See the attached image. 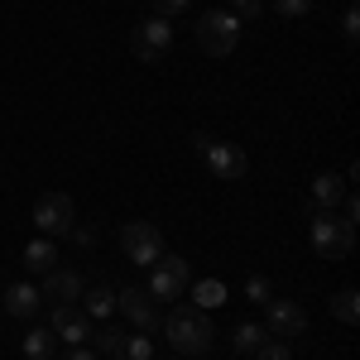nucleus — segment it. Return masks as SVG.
I'll return each mask as SVG.
<instances>
[{
    "label": "nucleus",
    "mask_w": 360,
    "mask_h": 360,
    "mask_svg": "<svg viewBox=\"0 0 360 360\" xmlns=\"http://www.w3.org/2000/svg\"><path fill=\"white\" fill-rule=\"evenodd\" d=\"M39 298H49V303H77L82 298V278L72 274V269H49L44 274V288H39Z\"/></svg>",
    "instance_id": "f8f14e48"
},
{
    "label": "nucleus",
    "mask_w": 360,
    "mask_h": 360,
    "mask_svg": "<svg viewBox=\"0 0 360 360\" xmlns=\"http://www.w3.org/2000/svg\"><path fill=\"white\" fill-rule=\"evenodd\" d=\"M39 307H44V298H39L34 283H10V288H5V312H10V317H34Z\"/></svg>",
    "instance_id": "ddd939ff"
},
{
    "label": "nucleus",
    "mask_w": 360,
    "mask_h": 360,
    "mask_svg": "<svg viewBox=\"0 0 360 360\" xmlns=\"http://www.w3.org/2000/svg\"><path fill=\"white\" fill-rule=\"evenodd\" d=\"M159 327H164L173 356H207V351H212V336H217L212 332V317H207L202 307H183V303L173 307Z\"/></svg>",
    "instance_id": "f257e3e1"
},
{
    "label": "nucleus",
    "mask_w": 360,
    "mask_h": 360,
    "mask_svg": "<svg viewBox=\"0 0 360 360\" xmlns=\"http://www.w3.org/2000/svg\"><path fill=\"white\" fill-rule=\"evenodd\" d=\"M264 341H269V332H264L259 322H240V327L231 332V346H236L240 356H255V351H259Z\"/></svg>",
    "instance_id": "f3484780"
},
{
    "label": "nucleus",
    "mask_w": 360,
    "mask_h": 360,
    "mask_svg": "<svg viewBox=\"0 0 360 360\" xmlns=\"http://www.w3.org/2000/svg\"><path fill=\"white\" fill-rule=\"evenodd\" d=\"M120 341H125L120 327H106V322H101V327H91V346H96V351H106V356L120 351Z\"/></svg>",
    "instance_id": "4be33fe9"
},
{
    "label": "nucleus",
    "mask_w": 360,
    "mask_h": 360,
    "mask_svg": "<svg viewBox=\"0 0 360 360\" xmlns=\"http://www.w3.org/2000/svg\"><path fill=\"white\" fill-rule=\"evenodd\" d=\"M236 44H240V20L231 10H202V20H197V49L212 58H226Z\"/></svg>",
    "instance_id": "f03ea898"
},
{
    "label": "nucleus",
    "mask_w": 360,
    "mask_h": 360,
    "mask_svg": "<svg viewBox=\"0 0 360 360\" xmlns=\"http://www.w3.org/2000/svg\"><path fill=\"white\" fill-rule=\"evenodd\" d=\"M245 298H250V303H269V278L250 274V283H245Z\"/></svg>",
    "instance_id": "bb28decb"
},
{
    "label": "nucleus",
    "mask_w": 360,
    "mask_h": 360,
    "mask_svg": "<svg viewBox=\"0 0 360 360\" xmlns=\"http://www.w3.org/2000/svg\"><path fill=\"white\" fill-rule=\"evenodd\" d=\"M226 303V283L221 278H202V283H193V307H202V312H212V307Z\"/></svg>",
    "instance_id": "a211bd4d"
},
{
    "label": "nucleus",
    "mask_w": 360,
    "mask_h": 360,
    "mask_svg": "<svg viewBox=\"0 0 360 360\" xmlns=\"http://www.w3.org/2000/svg\"><path fill=\"white\" fill-rule=\"evenodd\" d=\"M130 49H135L139 63H159L173 49V20H159V15L139 20V29L130 34Z\"/></svg>",
    "instance_id": "0eeeda50"
},
{
    "label": "nucleus",
    "mask_w": 360,
    "mask_h": 360,
    "mask_svg": "<svg viewBox=\"0 0 360 360\" xmlns=\"http://www.w3.org/2000/svg\"><path fill=\"white\" fill-rule=\"evenodd\" d=\"M269 5H274L283 20H303L307 10H312V0H269Z\"/></svg>",
    "instance_id": "5701e85b"
},
{
    "label": "nucleus",
    "mask_w": 360,
    "mask_h": 360,
    "mask_svg": "<svg viewBox=\"0 0 360 360\" xmlns=\"http://www.w3.org/2000/svg\"><path fill=\"white\" fill-rule=\"evenodd\" d=\"M115 360H154V341H149L144 332L125 336V341H120V351H115Z\"/></svg>",
    "instance_id": "412c9836"
},
{
    "label": "nucleus",
    "mask_w": 360,
    "mask_h": 360,
    "mask_svg": "<svg viewBox=\"0 0 360 360\" xmlns=\"http://www.w3.org/2000/svg\"><path fill=\"white\" fill-rule=\"evenodd\" d=\"M120 250H125V259H135V264L149 269L164 255V236H159L154 221H125L120 226Z\"/></svg>",
    "instance_id": "423d86ee"
},
{
    "label": "nucleus",
    "mask_w": 360,
    "mask_h": 360,
    "mask_svg": "<svg viewBox=\"0 0 360 360\" xmlns=\"http://www.w3.org/2000/svg\"><path fill=\"white\" fill-rule=\"evenodd\" d=\"M91 327H96V322L86 317L82 307L58 303V307H53V327H49V332H53L63 346H86V341H91Z\"/></svg>",
    "instance_id": "1a4fd4ad"
},
{
    "label": "nucleus",
    "mask_w": 360,
    "mask_h": 360,
    "mask_svg": "<svg viewBox=\"0 0 360 360\" xmlns=\"http://www.w3.org/2000/svg\"><path fill=\"white\" fill-rule=\"evenodd\" d=\"M259 10H264V0H231V15L236 20H255Z\"/></svg>",
    "instance_id": "cd10ccee"
},
{
    "label": "nucleus",
    "mask_w": 360,
    "mask_h": 360,
    "mask_svg": "<svg viewBox=\"0 0 360 360\" xmlns=\"http://www.w3.org/2000/svg\"><path fill=\"white\" fill-rule=\"evenodd\" d=\"M255 356L259 360H293V346H288V341H264Z\"/></svg>",
    "instance_id": "b1692460"
},
{
    "label": "nucleus",
    "mask_w": 360,
    "mask_h": 360,
    "mask_svg": "<svg viewBox=\"0 0 360 360\" xmlns=\"http://www.w3.org/2000/svg\"><path fill=\"white\" fill-rule=\"evenodd\" d=\"M341 34H346V44H356V39H360V10H356V5H346V15H341Z\"/></svg>",
    "instance_id": "393cba45"
},
{
    "label": "nucleus",
    "mask_w": 360,
    "mask_h": 360,
    "mask_svg": "<svg viewBox=\"0 0 360 360\" xmlns=\"http://www.w3.org/2000/svg\"><path fill=\"white\" fill-rule=\"evenodd\" d=\"M269 322H264V332L269 336H303L307 332V312L293 298H269Z\"/></svg>",
    "instance_id": "9b49d317"
},
{
    "label": "nucleus",
    "mask_w": 360,
    "mask_h": 360,
    "mask_svg": "<svg viewBox=\"0 0 360 360\" xmlns=\"http://www.w3.org/2000/svg\"><path fill=\"white\" fill-rule=\"evenodd\" d=\"M173 360H183V356H173Z\"/></svg>",
    "instance_id": "7c9ffc66"
},
{
    "label": "nucleus",
    "mask_w": 360,
    "mask_h": 360,
    "mask_svg": "<svg viewBox=\"0 0 360 360\" xmlns=\"http://www.w3.org/2000/svg\"><path fill=\"white\" fill-rule=\"evenodd\" d=\"M197 149H202V159H207V168L217 173V178H245V149L240 144H226V139H207V135H193Z\"/></svg>",
    "instance_id": "6e6552de"
},
{
    "label": "nucleus",
    "mask_w": 360,
    "mask_h": 360,
    "mask_svg": "<svg viewBox=\"0 0 360 360\" xmlns=\"http://www.w3.org/2000/svg\"><path fill=\"white\" fill-rule=\"evenodd\" d=\"M312 202H317L322 212H336V207L346 202V183H341L336 173H322V178H312Z\"/></svg>",
    "instance_id": "2eb2a0df"
},
{
    "label": "nucleus",
    "mask_w": 360,
    "mask_h": 360,
    "mask_svg": "<svg viewBox=\"0 0 360 360\" xmlns=\"http://www.w3.org/2000/svg\"><path fill=\"white\" fill-rule=\"evenodd\" d=\"M351 245H356V221L332 217V212H317V217H312V250H317L322 259H346Z\"/></svg>",
    "instance_id": "7ed1b4c3"
},
{
    "label": "nucleus",
    "mask_w": 360,
    "mask_h": 360,
    "mask_svg": "<svg viewBox=\"0 0 360 360\" xmlns=\"http://www.w3.org/2000/svg\"><path fill=\"white\" fill-rule=\"evenodd\" d=\"M115 307H120V312L135 322V332H144V336L164 322V317H159V303L149 298V288H125V293H115Z\"/></svg>",
    "instance_id": "9d476101"
},
{
    "label": "nucleus",
    "mask_w": 360,
    "mask_h": 360,
    "mask_svg": "<svg viewBox=\"0 0 360 360\" xmlns=\"http://www.w3.org/2000/svg\"><path fill=\"white\" fill-rule=\"evenodd\" d=\"M82 312L91 317V322H106V317L115 312V293L106 288V283H96V288L86 293V307H82Z\"/></svg>",
    "instance_id": "6ab92c4d"
},
{
    "label": "nucleus",
    "mask_w": 360,
    "mask_h": 360,
    "mask_svg": "<svg viewBox=\"0 0 360 360\" xmlns=\"http://www.w3.org/2000/svg\"><path fill=\"white\" fill-rule=\"evenodd\" d=\"M332 317L346 322V327H356V317H360V293L356 288H341V293L332 298Z\"/></svg>",
    "instance_id": "aec40b11"
},
{
    "label": "nucleus",
    "mask_w": 360,
    "mask_h": 360,
    "mask_svg": "<svg viewBox=\"0 0 360 360\" xmlns=\"http://www.w3.org/2000/svg\"><path fill=\"white\" fill-rule=\"evenodd\" d=\"M72 221H77V207H72V197H68V193H44L39 202H34V226H39L49 240L68 236Z\"/></svg>",
    "instance_id": "39448f33"
},
{
    "label": "nucleus",
    "mask_w": 360,
    "mask_h": 360,
    "mask_svg": "<svg viewBox=\"0 0 360 360\" xmlns=\"http://www.w3.org/2000/svg\"><path fill=\"white\" fill-rule=\"evenodd\" d=\"M63 360H96V351H91V346H72Z\"/></svg>",
    "instance_id": "c756f323"
},
{
    "label": "nucleus",
    "mask_w": 360,
    "mask_h": 360,
    "mask_svg": "<svg viewBox=\"0 0 360 360\" xmlns=\"http://www.w3.org/2000/svg\"><path fill=\"white\" fill-rule=\"evenodd\" d=\"M149 5H154V15H159V20H173V15H183L193 0H149Z\"/></svg>",
    "instance_id": "a878e982"
},
{
    "label": "nucleus",
    "mask_w": 360,
    "mask_h": 360,
    "mask_svg": "<svg viewBox=\"0 0 360 360\" xmlns=\"http://www.w3.org/2000/svg\"><path fill=\"white\" fill-rule=\"evenodd\" d=\"M188 259L183 255H159L154 264H149V298L154 303H178L183 293H188Z\"/></svg>",
    "instance_id": "20e7f679"
},
{
    "label": "nucleus",
    "mask_w": 360,
    "mask_h": 360,
    "mask_svg": "<svg viewBox=\"0 0 360 360\" xmlns=\"http://www.w3.org/2000/svg\"><path fill=\"white\" fill-rule=\"evenodd\" d=\"M72 240H77V245H91V240H96V231H91V226H72Z\"/></svg>",
    "instance_id": "c85d7f7f"
},
{
    "label": "nucleus",
    "mask_w": 360,
    "mask_h": 360,
    "mask_svg": "<svg viewBox=\"0 0 360 360\" xmlns=\"http://www.w3.org/2000/svg\"><path fill=\"white\" fill-rule=\"evenodd\" d=\"M25 269L29 274H49V269H58V240H49V236L29 240L25 245Z\"/></svg>",
    "instance_id": "4468645a"
},
{
    "label": "nucleus",
    "mask_w": 360,
    "mask_h": 360,
    "mask_svg": "<svg viewBox=\"0 0 360 360\" xmlns=\"http://www.w3.org/2000/svg\"><path fill=\"white\" fill-rule=\"evenodd\" d=\"M53 356H58V336L49 327L25 332V360H53Z\"/></svg>",
    "instance_id": "dca6fc26"
}]
</instances>
